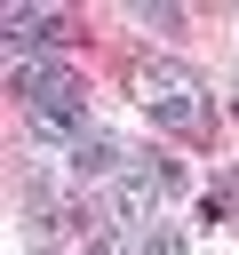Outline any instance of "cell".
<instances>
[{"instance_id": "obj_8", "label": "cell", "mask_w": 239, "mask_h": 255, "mask_svg": "<svg viewBox=\"0 0 239 255\" xmlns=\"http://www.w3.org/2000/svg\"><path fill=\"white\" fill-rule=\"evenodd\" d=\"M143 255H183V239H175V231L159 223V231H143Z\"/></svg>"}, {"instance_id": "obj_6", "label": "cell", "mask_w": 239, "mask_h": 255, "mask_svg": "<svg viewBox=\"0 0 239 255\" xmlns=\"http://www.w3.org/2000/svg\"><path fill=\"white\" fill-rule=\"evenodd\" d=\"M0 24H8V48H48V40H56V16H48V8H24V0H16Z\"/></svg>"}, {"instance_id": "obj_5", "label": "cell", "mask_w": 239, "mask_h": 255, "mask_svg": "<svg viewBox=\"0 0 239 255\" xmlns=\"http://www.w3.org/2000/svg\"><path fill=\"white\" fill-rule=\"evenodd\" d=\"M24 120H32V135H40V143H72V151L96 135V128H88V112H64V104H24Z\"/></svg>"}, {"instance_id": "obj_3", "label": "cell", "mask_w": 239, "mask_h": 255, "mask_svg": "<svg viewBox=\"0 0 239 255\" xmlns=\"http://www.w3.org/2000/svg\"><path fill=\"white\" fill-rule=\"evenodd\" d=\"M159 191H167V167H143V159H120V175L104 183V207L135 231H159Z\"/></svg>"}, {"instance_id": "obj_1", "label": "cell", "mask_w": 239, "mask_h": 255, "mask_svg": "<svg viewBox=\"0 0 239 255\" xmlns=\"http://www.w3.org/2000/svg\"><path fill=\"white\" fill-rule=\"evenodd\" d=\"M127 88H135V104L151 112V128H167V135H183V143H199L207 120H215V96H207V80H199L183 56H135Z\"/></svg>"}, {"instance_id": "obj_7", "label": "cell", "mask_w": 239, "mask_h": 255, "mask_svg": "<svg viewBox=\"0 0 239 255\" xmlns=\"http://www.w3.org/2000/svg\"><path fill=\"white\" fill-rule=\"evenodd\" d=\"M199 215H207V223H231V215H239V175H215L207 199H199Z\"/></svg>"}, {"instance_id": "obj_2", "label": "cell", "mask_w": 239, "mask_h": 255, "mask_svg": "<svg viewBox=\"0 0 239 255\" xmlns=\"http://www.w3.org/2000/svg\"><path fill=\"white\" fill-rule=\"evenodd\" d=\"M8 88L24 104H64V112H88V88L80 72L56 56V48H8Z\"/></svg>"}, {"instance_id": "obj_4", "label": "cell", "mask_w": 239, "mask_h": 255, "mask_svg": "<svg viewBox=\"0 0 239 255\" xmlns=\"http://www.w3.org/2000/svg\"><path fill=\"white\" fill-rule=\"evenodd\" d=\"M80 255H143V231L120 223L112 207H96V215H80Z\"/></svg>"}]
</instances>
